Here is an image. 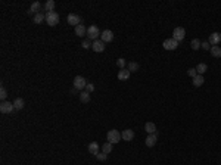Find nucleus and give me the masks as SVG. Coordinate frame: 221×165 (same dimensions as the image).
Instances as JSON below:
<instances>
[{
  "instance_id": "33",
  "label": "nucleus",
  "mask_w": 221,
  "mask_h": 165,
  "mask_svg": "<svg viewBox=\"0 0 221 165\" xmlns=\"http://www.w3.org/2000/svg\"><path fill=\"white\" fill-rule=\"evenodd\" d=\"M86 92H88L90 94L94 92V86L92 84V83H87V86H86Z\"/></svg>"
},
{
  "instance_id": "27",
  "label": "nucleus",
  "mask_w": 221,
  "mask_h": 165,
  "mask_svg": "<svg viewBox=\"0 0 221 165\" xmlns=\"http://www.w3.org/2000/svg\"><path fill=\"white\" fill-rule=\"evenodd\" d=\"M102 151H103V153H111L112 152V143H109V142H106V143H103V146H102Z\"/></svg>"
},
{
  "instance_id": "13",
  "label": "nucleus",
  "mask_w": 221,
  "mask_h": 165,
  "mask_svg": "<svg viewBox=\"0 0 221 165\" xmlns=\"http://www.w3.org/2000/svg\"><path fill=\"white\" fill-rule=\"evenodd\" d=\"M130 75H131V72L128 71V68L120 69V72H118V80H121V81H127V80L130 78Z\"/></svg>"
},
{
  "instance_id": "35",
  "label": "nucleus",
  "mask_w": 221,
  "mask_h": 165,
  "mask_svg": "<svg viewBox=\"0 0 221 165\" xmlns=\"http://www.w3.org/2000/svg\"><path fill=\"white\" fill-rule=\"evenodd\" d=\"M201 49H203V50H211L209 43H208V41H203V43H202V46H201Z\"/></svg>"
},
{
  "instance_id": "26",
  "label": "nucleus",
  "mask_w": 221,
  "mask_h": 165,
  "mask_svg": "<svg viewBox=\"0 0 221 165\" xmlns=\"http://www.w3.org/2000/svg\"><path fill=\"white\" fill-rule=\"evenodd\" d=\"M190 46H192V49H193V50H198V49H201V46H202L201 40L193 39L192 41H190Z\"/></svg>"
},
{
  "instance_id": "2",
  "label": "nucleus",
  "mask_w": 221,
  "mask_h": 165,
  "mask_svg": "<svg viewBox=\"0 0 221 165\" xmlns=\"http://www.w3.org/2000/svg\"><path fill=\"white\" fill-rule=\"evenodd\" d=\"M46 22H47V25H50V27H55V25H58L59 24V15L55 12H47L46 13Z\"/></svg>"
},
{
  "instance_id": "23",
  "label": "nucleus",
  "mask_w": 221,
  "mask_h": 165,
  "mask_svg": "<svg viewBox=\"0 0 221 165\" xmlns=\"http://www.w3.org/2000/svg\"><path fill=\"white\" fill-rule=\"evenodd\" d=\"M196 71H198V74H199V75H202V74H205L208 71V65H207V64H198V66H196Z\"/></svg>"
},
{
  "instance_id": "11",
  "label": "nucleus",
  "mask_w": 221,
  "mask_h": 165,
  "mask_svg": "<svg viewBox=\"0 0 221 165\" xmlns=\"http://www.w3.org/2000/svg\"><path fill=\"white\" fill-rule=\"evenodd\" d=\"M92 49H93L96 53H100L105 50V43L102 41V40H96V41H93V46H92Z\"/></svg>"
},
{
  "instance_id": "6",
  "label": "nucleus",
  "mask_w": 221,
  "mask_h": 165,
  "mask_svg": "<svg viewBox=\"0 0 221 165\" xmlns=\"http://www.w3.org/2000/svg\"><path fill=\"white\" fill-rule=\"evenodd\" d=\"M162 46H164V49H165V50H175V49L178 47V41L171 37V39H167V40H165Z\"/></svg>"
},
{
  "instance_id": "4",
  "label": "nucleus",
  "mask_w": 221,
  "mask_h": 165,
  "mask_svg": "<svg viewBox=\"0 0 221 165\" xmlns=\"http://www.w3.org/2000/svg\"><path fill=\"white\" fill-rule=\"evenodd\" d=\"M86 86H87V81H86V78L84 77H81V75H77L75 78H74V89H77L78 92H83L84 89H86Z\"/></svg>"
},
{
  "instance_id": "31",
  "label": "nucleus",
  "mask_w": 221,
  "mask_h": 165,
  "mask_svg": "<svg viewBox=\"0 0 221 165\" xmlns=\"http://www.w3.org/2000/svg\"><path fill=\"white\" fill-rule=\"evenodd\" d=\"M117 65L120 66L121 69H124V68H125V59H124V58H120V59L117 60Z\"/></svg>"
},
{
  "instance_id": "28",
  "label": "nucleus",
  "mask_w": 221,
  "mask_h": 165,
  "mask_svg": "<svg viewBox=\"0 0 221 165\" xmlns=\"http://www.w3.org/2000/svg\"><path fill=\"white\" fill-rule=\"evenodd\" d=\"M128 71H130V72L139 71V64H137V62H130V64H128Z\"/></svg>"
},
{
  "instance_id": "14",
  "label": "nucleus",
  "mask_w": 221,
  "mask_h": 165,
  "mask_svg": "<svg viewBox=\"0 0 221 165\" xmlns=\"http://www.w3.org/2000/svg\"><path fill=\"white\" fill-rule=\"evenodd\" d=\"M156 140H158V136H156V133L155 134H149L146 137V146L147 147H152V146L156 145Z\"/></svg>"
},
{
  "instance_id": "12",
  "label": "nucleus",
  "mask_w": 221,
  "mask_h": 165,
  "mask_svg": "<svg viewBox=\"0 0 221 165\" xmlns=\"http://www.w3.org/2000/svg\"><path fill=\"white\" fill-rule=\"evenodd\" d=\"M121 137H122V140H125V142H131V140L134 139V131L130 130V128H127V130H124V131L121 133Z\"/></svg>"
},
{
  "instance_id": "25",
  "label": "nucleus",
  "mask_w": 221,
  "mask_h": 165,
  "mask_svg": "<svg viewBox=\"0 0 221 165\" xmlns=\"http://www.w3.org/2000/svg\"><path fill=\"white\" fill-rule=\"evenodd\" d=\"M14 106H15V109H16V111H21V109L24 108V100L21 99V97L15 99L14 100Z\"/></svg>"
},
{
  "instance_id": "36",
  "label": "nucleus",
  "mask_w": 221,
  "mask_h": 165,
  "mask_svg": "<svg viewBox=\"0 0 221 165\" xmlns=\"http://www.w3.org/2000/svg\"><path fill=\"white\" fill-rule=\"evenodd\" d=\"M77 93H78V90H77V89H72V90H71V94H77Z\"/></svg>"
},
{
  "instance_id": "7",
  "label": "nucleus",
  "mask_w": 221,
  "mask_h": 165,
  "mask_svg": "<svg viewBox=\"0 0 221 165\" xmlns=\"http://www.w3.org/2000/svg\"><path fill=\"white\" fill-rule=\"evenodd\" d=\"M12 111H15L14 103H10V102H7V100L0 103V112L2 113H10Z\"/></svg>"
},
{
  "instance_id": "21",
  "label": "nucleus",
  "mask_w": 221,
  "mask_h": 165,
  "mask_svg": "<svg viewBox=\"0 0 221 165\" xmlns=\"http://www.w3.org/2000/svg\"><path fill=\"white\" fill-rule=\"evenodd\" d=\"M203 83H205V78H203L202 75H199V74H198V75L193 78V86L194 87H201Z\"/></svg>"
},
{
  "instance_id": "32",
  "label": "nucleus",
  "mask_w": 221,
  "mask_h": 165,
  "mask_svg": "<svg viewBox=\"0 0 221 165\" xmlns=\"http://www.w3.org/2000/svg\"><path fill=\"white\" fill-rule=\"evenodd\" d=\"M187 74L192 77V78H194L196 75H198V71H196V68H189L187 69Z\"/></svg>"
},
{
  "instance_id": "5",
  "label": "nucleus",
  "mask_w": 221,
  "mask_h": 165,
  "mask_svg": "<svg viewBox=\"0 0 221 165\" xmlns=\"http://www.w3.org/2000/svg\"><path fill=\"white\" fill-rule=\"evenodd\" d=\"M184 37H186V30H184L183 27H177V28H174V31H173V39L177 40V41L180 43Z\"/></svg>"
},
{
  "instance_id": "19",
  "label": "nucleus",
  "mask_w": 221,
  "mask_h": 165,
  "mask_svg": "<svg viewBox=\"0 0 221 165\" xmlns=\"http://www.w3.org/2000/svg\"><path fill=\"white\" fill-rule=\"evenodd\" d=\"M145 130H146L147 134H155L156 133V126L153 122H146L145 124Z\"/></svg>"
},
{
  "instance_id": "10",
  "label": "nucleus",
  "mask_w": 221,
  "mask_h": 165,
  "mask_svg": "<svg viewBox=\"0 0 221 165\" xmlns=\"http://www.w3.org/2000/svg\"><path fill=\"white\" fill-rule=\"evenodd\" d=\"M221 41V34L220 33H212L208 39V43L212 44V46H218V43Z\"/></svg>"
},
{
  "instance_id": "15",
  "label": "nucleus",
  "mask_w": 221,
  "mask_h": 165,
  "mask_svg": "<svg viewBox=\"0 0 221 165\" xmlns=\"http://www.w3.org/2000/svg\"><path fill=\"white\" fill-rule=\"evenodd\" d=\"M75 34L78 35V37H83V35H87V28L83 25V24H80V25L75 27Z\"/></svg>"
},
{
  "instance_id": "8",
  "label": "nucleus",
  "mask_w": 221,
  "mask_h": 165,
  "mask_svg": "<svg viewBox=\"0 0 221 165\" xmlns=\"http://www.w3.org/2000/svg\"><path fill=\"white\" fill-rule=\"evenodd\" d=\"M81 21H83V19H81L78 15H75V13H69V15L67 16V22H68V24H71V25H74V27L80 25Z\"/></svg>"
},
{
  "instance_id": "34",
  "label": "nucleus",
  "mask_w": 221,
  "mask_h": 165,
  "mask_svg": "<svg viewBox=\"0 0 221 165\" xmlns=\"http://www.w3.org/2000/svg\"><path fill=\"white\" fill-rule=\"evenodd\" d=\"M96 158L99 159V161H106L108 155H106V153H97V155H96Z\"/></svg>"
},
{
  "instance_id": "9",
  "label": "nucleus",
  "mask_w": 221,
  "mask_h": 165,
  "mask_svg": "<svg viewBox=\"0 0 221 165\" xmlns=\"http://www.w3.org/2000/svg\"><path fill=\"white\" fill-rule=\"evenodd\" d=\"M100 40L103 43H111V41L114 40V33H112L111 30H105V31L100 34Z\"/></svg>"
},
{
  "instance_id": "29",
  "label": "nucleus",
  "mask_w": 221,
  "mask_h": 165,
  "mask_svg": "<svg viewBox=\"0 0 221 165\" xmlns=\"http://www.w3.org/2000/svg\"><path fill=\"white\" fill-rule=\"evenodd\" d=\"M0 99H2V102H5V100L7 99V92H6V89H5V87H2V89H0Z\"/></svg>"
},
{
  "instance_id": "30",
  "label": "nucleus",
  "mask_w": 221,
  "mask_h": 165,
  "mask_svg": "<svg viewBox=\"0 0 221 165\" xmlns=\"http://www.w3.org/2000/svg\"><path fill=\"white\" fill-rule=\"evenodd\" d=\"M92 46H93V43H92L90 40H84V41L81 43V47H83V49H90Z\"/></svg>"
},
{
  "instance_id": "17",
  "label": "nucleus",
  "mask_w": 221,
  "mask_h": 165,
  "mask_svg": "<svg viewBox=\"0 0 221 165\" xmlns=\"http://www.w3.org/2000/svg\"><path fill=\"white\" fill-rule=\"evenodd\" d=\"M41 3L40 2H34L33 5H31V7H30V10H28V13H35V15H37V13H40L39 12V10H40L41 9Z\"/></svg>"
},
{
  "instance_id": "16",
  "label": "nucleus",
  "mask_w": 221,
  "mask_h": 165,
  "mask_svg": "<svg viewBox=\"0 0 221 165\" xmlns=\"http://www.w3.org/2000/svg\"><path fill=\"white\" fill-rule=\"evenodd\" d=\"M55 6H56V3H55L53 0H47L46 3H44V6H43V9H44V12H53L55 10Z\"/></svg>"
},
{
  "instance_id": "1",
  "label": "nucleus",
  "mask_w": 221,
  "mask_h": 165,
  "mask_svg": "<svg viewBox=\"0 0 221 165\" xmlns=\"http://www.w3.org/2000/svg\"><path fill=\"white\" fill-rule=\"evenodd\" d=\"M106 139H108V142L109 143H118L122 137H121V133L118 131V130H109L108 131V134H106Z\"/></svg>"
},
{
  "instance_id": "20",
  "label": "nucleus",
  "mask_w": 221,
  "mask_h": 165,
  "mask_svg": "<svg viewBox=\"0 0 221 165\" xmlns=\"http://www.w3.org/2000/svg\"><path fill=\"white\" fill-rule=\"evenodd\" d=\"M80 100L83 103H88V102H90V93L86 92V90L80 92Z\"/></svg>"
},
{
  "instance_id": "24",
  "label": "nucleus",
  "mask_w": 221,
  "mask_h": 165,
  "mask_svg": "<svg viewBox=\"0 0 221 165\" xmlns=\"http://www.w3.org/2000/svg\"><path fill=\"white\" fill-rule=\"evenodd\" d=\"M46 19V15L44 13H37V15H34V24H41L43 21Z\"/></svg>"
},
{
  "instance_id": "18",
  "label": "nucleus",
  "mask_w": 221,
  "mask_h": 165,
  "mask_svg": "<svg viewBox=\"0 0 221 165\" xmlns=\"http://www.w3.org/2000/svg\"><path fill=\"white\" fill-rule=\"evenodd\" d=\"M88 152L96 156V155L99 153V143H96V142H92V143L88 145Z\"/></svg>"
},
{
  "instance_id": "3",
  "label": "nucleus",
  "mask_w": 221,
  "mask_h": 165,
  "mask_svg": "<svg viewBox=\"0 0 221 165\" xmlns=\"http://www.w3.org/2000/svg\"><path fill=\"white\" fill-rule=\"evenodd\" d=\"M100 30L97 28L96 25H90L87 28V37L88 40H93V41H96L97 40V37H100Z\"/></svg>"
},
{
  "instance_id": "22",
  "label": "nucleus",
  "mask_w": 221,
  "mask_h": 165,
  "mask_svg": "<svg viewBox=\"0 0 221 165\" xmlns=\"http://www.w3.org/2000/svg\"><path fill=\"white\" fill-rule=\"evenodd\" d=\"M209 52H211V55H212L214 58H221V47H218V46H212Z\"/></svg>"
}]
</instances>
